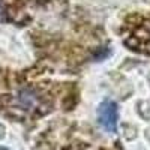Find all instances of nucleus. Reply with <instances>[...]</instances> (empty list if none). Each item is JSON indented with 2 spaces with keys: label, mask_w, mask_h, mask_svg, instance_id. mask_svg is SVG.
Segmentation results:
<instances>
[{
  "label": "nucleus",
  "mask_w": 150,
  "mask_h": 150,
  "mask_svg": "<svg viewBox=\"0 0 150 150\" xmlns=\"http://www.w3.org/2000/svg\"><path fill=\"white\" fill-rule=\"evenodd\" d=\"M98 117L99 123L108 131H116L117 128V119H119V110L117 105L112 101H105L98 108Z\"/></svg>",
  "instance_id": "f257e3e1"
}]
</instances>
